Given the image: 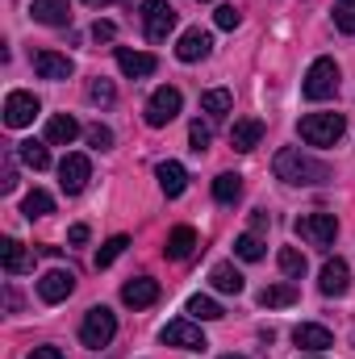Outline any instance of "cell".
<instances>
[{"instance_id": "obj_1", "label": "cell", "mask_w": 355, "mask_h": 359, "mask_svg": "<svg viewBox=\"0 0 355 359\" xmlns=\"http://www.w3.org/2000/svg\"><path fill=\"white\" fill-rule=\"evenodd\" d=\"M272 172H276V180H284V184H305V188L330 180V168H326L322 159H314V155H305V151H297V147L276 151Z\"/></svg>"}, {"instance_id": "obj_2", "label": "cell", "mask_w": 355, "mask_h": 359, "mask_svg": "<svg viewBox=\"0 0 355 359\" xmlns=\"http://www.w3.org/2000/svg\"><path fill=\"white\" fill-rule=\"evenodd\" d=\"M113 334H117L113 309H109V305H92L88 313H84V322H80V343H84L88 351H100V347L113 343Z\"/></svg>"}, {"instance_id": "obj_3", "label": "cell", "mask_w": 355, "mask_h": 359, "mask_svg": "<svg viewBox=\"0 0 355 359\" xmlns=\"http://www.w3.org/2000/svg\"><path fill=\"white\" fill-rule=\"evenodd\" d=\"M343 130H347L343 113H309V117H301V138L309 147H335L343 138Z\"/></svg>"}, {"instance_id": "obj_4", "label": "cell", "mask_w": 355, "mask_h": 359, "mask_svg": "<svg viewBox=\"0 0 355 359\" xmlns=\"http://www.w3.org/2000/svg\"><path fill=\"white\" fill-rule=\"evenodd\" d=\"M301 92H305V100H330L339 92V63L335 59H314Z\"/></svg>"}, {"instance_id": "obj_5", "label": "cell", "mask_w": 355, "mask_h": 359, "mask_svg": "<svg viewBox=\"0 0 355 359\" xmlns=\"http://www.w3.org/2000/svg\"><path fill=\"white\" fill-rule=\"evenodd\" d=\"M293 230H297L305 243H314V247H330L335 234H339V217H335V213H301V217L293 222Z\"/></svg>"}, {"instance_id": "obj_6", "label": "cell", "mask_w": 355, "mask_h": 359, "mask_svg": "<svg viewBox=\"0 0 355 359\" xmlns=\"http://www.w3.org/2000/svg\"><path fill=\"white\" fill-rule=\"evenodd\" d=\"M180 104H184V96H180V88H172V84H163V88L151 92V100H147V126H168V121H176L180 117Z\"/></svg>"}, {"instance_id": "obj_7", "label": "cell", "mask_w": 355, "mask_h": 359, "mask_svg": "<svg viewBox=\"0 0 355 359\" xmlns=\"http://www.w3.org/2000/svg\"><path fill=\"white\" fill-rule=\"evenodd\" d=\"M159 343H163V347H180V351H205V347H209V343H205V334H201V326H196V322H188V318L168 322V326L159 330Z\"/></svg>"}, {"instance_id": "obj_8", "label": "cell", "mask_w": 355, "mask_h": 359, "mask_svg": "<svg viewBox=\"0 0 355 359\" xmlns=\"http://www.w3.org/2000/svg\"><path fill=\"white\" fill-rule=\"evenodd\" d=\"M142 29L151 42H163L172 29H176V8L168 0H147L142 4Z\"/></svg>"}, {"instance_id": "obj_9", "label": "cell", "mask_w": 355, "mask_h": 359, "mask_svg": "<svg viewBox=\"0 0 355 359\" xmlns=\"http://www.w3.org/2000/svg\"><path fill=\"white\" fill-rule=\"evenodd\" d=\"M38 96L34 92H8V100H4V126L8 130H21V126H29L34 117H38Z\"/></svg>"}, {"instance_id": "obj_10", "label": "cell", "mask_w": 355, "mask_h": 359, "mask_svg": "<svg viewBox=\"0 0 355 359\" xmlns=\"http://www.w3.org/2000/svg\"><path fill=\"white\" fill-rule=\"evenodd\" d=\"M72 292H76V276L67 268H55L38 280V297H42L46 305H59V301H67Z\"/></svg>"}, {"instance_id": "obj_11", "label": "cell", "mask_w": 355, "mask_h": 359, "mask_svg": "<svg viewBox=\"0 0 355 359\" xmlns=\"http://www.w3.org/2000/svg\"><path fill=\"white\" fill-rule=\"evenodd\" d=\"M92 180V163L88 155H67L63 163H59V184H63V192H84V184Z\"/></svg>"}, {"instance_id": "obj_12", "label": "cell", "mask_w": 355, "mask_h": 359, "mask_svg": "<svg viewBox=\"0 0 355 359\" xmlns=\"http://www.w3.org/2000/svg\"><path fill=\"white\" fill-rule=\"evenodd\" d=\"M209 50H213V34L196 25V29H184V34H180L176 59H180V63H196V59H205Z\"/></svg>"}, {"instance_id": "obj_13", "label": "cell", "mask_w": 355, "mask_h": 359, "mask_svg": "<svg viewBox=\"0 0 355 359\" xmlns=\"http://www.w3.org/2000/svg\"><path fill=\"white\" fill-rule=\"evenodd\" d=\"M121 301H126L130 309H147V305L159 301V284H155L151 276H134V280L121 284Z\"/></svg>"}, {"instance_id": "obj_14", "label": "cell", "mask_w": 355, "mask_h": 359, "mask_svg": "<svg viewBox=\"0 0 355 359\" xmlns=\"http://www.w3.org/2000/svg\"><path fill=\"white\" fill-rule=\"evenodd\" d=\"M117 67H121V76H130V80H142V76H151V72L159 67V59H155V55H147V50L117 46Z\"/></svg>"}, {"instance_id": "obj_15", "label": "cell", "mask_w": 355, "mask_h": 359, "mask_svg": "<svg viewBox=\"0 0 355 359\" xmlns=\"http://www.w3.org/2000/svg\"><path fill=\"white\" fill-rule=\"evenodd\" d=\"M34 72H38L42 80H72L76 63H72L67 55H59V50H38V55H34Z\"/></svg>"}, {"instance_id": "obj_16", "label": "cell", "mask_w": 355, "mask_h": 359, "mask_svg": "<svg viewBox=\"0 0 355 359\" xmlns=\"http://www.w3.org/2000/svg\"><path fill=\"white\" fill-rule=\"evenodd\" d=\"M29 13H34L38 25H55V29L72 25V4H67V0H34Z\"/></svg>"}, {"instance_id": "obj_17", "label": "cell", "mask_w": 355, "mask_h": 359, "mask_svg": "<svg viewBox=\"0 0 355 359\" xmlns=\"http://www.w3.org/2000/svg\"><path fill=\"white\" fill-rule=\"evenodd\" d=\"M293 343H297L301 351H326V347H335V334H330L326 326H318V322H301V326L293 330Z\"/></svg>"}, {"instance_id": "obj_18", "label": "cell", "mask_w": 355, "mask_h": 359, "mask_svg": "<svg viewBox=\"0 0 355 359\" xmlns=\"http://www.w3.org/2000/svg\"><path fill=\"white\" fill-rule=\"evenodd\" d=\"M318 288H322L326 297H343V292L351 288V268H347L343 259H326V268H322V280H318Z\"/></svg>"}, {"instance_id": "obj_19", "label": "cell", "mask_w": 355, "mask_h": 359, "mask_svg": "<svg viewBox=\"0 0 355 359\" xmlns=\"http://www.w3.org/2000/svg\"><path fill=\"white\" fill-rule=\"evenodd\" d=\"M80 138V121L72 117V113H55L51 121H46V142L51 147H72Z\"/></svg>"}, {"instance_id": "obj_20", "label": "cell", "mask_w": 355, "mask_h": 359, "mask_svg": "<svg viewBox=\"0 0 355 359\" xmlns=\"http://www.w3.org/2000/svg\"><path fill=\"white\" fill-rule=\"evenodd\" d=\"M260 138H264V121H255V117H243V121H234L230 126V147L234 151H255L260 147Z\"/></svg>"}, {"instance_id": "obj_21", "label": "cell", "mask_w": 355, "mask_h": 359, "mask_svg": "<svg viewBox=\"0 0 355 359\" xmlns=\"http://www.w3.org/2000/svg\"><path fill=\"white\" fill-rule=\"evenodd\" d=\"M0 264H4L8 276H21V271L34 268V255H29L17 238H4V243H0Z\"/></svg>"}, {"instance_id": "obj_22", "label": "cell", "mask_w": 355, "mask_h": 359, "mask_svg": "<svg viewBox=\"0 0 355 359\" xmlns=\"http://www.w3.org/2000/svg\"><path fill=\"white\" fill-rule=\"evenodd\" d=\"M209 284H213L217 292H226V297H239V292H243V271L234 268V264H213Z\"/></svg>"}, {"instance_id": "obj_23", "label": "cell", "mask_w": 355, "mask_h": 359, "mask_svg": "<svg viewBox=\"0 0 355 359\" xmlns=\"http://www.w3.org/2000/svg\"><path fill=\"white\" fill-rule=\"evenodd\" d=\"M192 251H196V230H192V226H176V230L168 234L163 255H168V259H188Z\"/></svg>"}, {"instance_id": "obj_24", "label": "cell", "mask_w": 355, "mask_h": 359, "mask_svg": "<svg viewBox=\"0 0 355 359\" xmlns=\"http://www.w3.org/2000/svg\"><path fill=\"white\" fill-rule=\"evenodd\" d=\"M159 188H163V196H180L184 188H188V172H184V163L176 159H168V163H159Z\"/></svg>"}, {"instance_id": "obj_25", "label": "cell", "mask_w": 355, "mask_h": 359, "mask_svg": "<svg viewBox=\"0 0 355 359\" xmlns=\"http://www.w3.org/2000/svg\"><path fill=\"white\" fill-rule=\"evenodd\" d=\"M201 109H205L209 117H226V113L234 109V92H230V88H209V92H201Z\"/></svg>"}, {"instance_id": "obj_26", "label": "cell", "mask_w": 355, "mask_h": 359, "mask_svg": "<svg viewBox=\"0 0 355 359\" xmlns=\"http://www.w3.org/2000/svg\"><path fill=\"white\" fill-rule=\"evenodd\" d=\"M260 305H264V309L297 305V288H293V284H267V288H260Z\"/></svg>"}, {"instance_id": "obj_27", "label": "cell", "mask_w": 355, "mask_h": 359, "mask_svg": "<svg viewBox=\"0 0 355 359\" xmlns=\"http://www.w3.org/2000/svg\"><path fill=\"white\" fill-rule=\"evenodd\" d=\"M17 155H21V163L25 168H34V172H46L51 168V151H46V142H17Z\"/></svg>"}, {"instance_id": "obj_28", "label": "cell", "mask_w": 355, "mask_h": 359, "mask_svg": "<svg viewBox=\"0 0 355 359\" xmlns=\"http://www.w3.org/2000/svg\"><path fill=\"white\" fill-rule=\"evenodd\" d=\"M239 196H243V176L222 172V176L213 180V201H217V205H234Z\"/></svg>"}, {"instance_id": "obj_29", "label": "cell", "mask_w": 355, "mask_h": 359, "mask_svg": "<svg viewBox=\"0 0 355 359\" xmlns=\"http://www.w3.org/2000/svg\"><path fill=\"white\" fill-rule=\"evenodd\" d=\"M21 213H25L29 222H34V217H46V213H55V196H51V192H42V188H34V192H25Z\"/></svg>"}, {"instance_id": "obj_30", "label": "cell", "mask_w": 355, "mask_h": 359, "mask_svg": "<svg viewBox=\"0 0 355 359\" xmlns=\"http://www.w3.org/2000/svg\"><path fill=\"white\" fill-rule=\"evenodd\" d=\"M184 309H188V318H192V322H217V318H222V305H217L213 297H201V292H196V297H188V305H184Z\"/></svg>"}, {"instance_id": "obj_31", "label": "cell", "mask_w": 355, "mask_h": 359, "mask_svg": "<svg viewBox=\"0 0 355 359\" xmlns=\"http://www.w3.org/2000/svg\"><path fill=\"white\" fill-rule=\"evenodd\" d=\"M234 255L247 259V264H260V259H264V238H260L255 230H251V234H239V238H234Z\"/></svg>"}, {"instance_id": "obj_32", "label": "cell", "mask_w": 355, "mask_h": 359, "mask_svg": "<svg viewBox=\"0 0 355 359\" xmlns=\"http://www.w3.org/2000/svg\"><path fill=\"white\" fill-rule=\"evenodd\" d=\"M276 264H280V271H284L288 280H301V276H305V268H309V264H305V255H301L297 247H280Z\"/></svg>"}, {"instance_id": "obj_33", "label": "cell", "mask_w": 355, "mask_h": 359, "mask_svg": "<svg viewBox=\"0 0 355 359\" xmlns=\"http://www.w3.org/2000/svg\"><path fill=\"white\" fill-rule=\"evenodd\" d=\"M126 247H130V238H126V234H113V238H109V243L96 251V268H109V264H113V259H117Z\"/></svg>"}, {"instance_id": "obj_34", "label": "cell", "mask_w": 355, "mask_h": 359, "mask_svg": "<svg viewBox=\"0 0 355 359\" xmlns=\"http://www.w3.org/2000/svg\"><path fill=\"white\" fill-rule=\"evenodd\" d=\"M335 25L343 34H355V0H335Z\"/></svg>"}, {"instance_id": "obj_35", "label": "cell", "mask_w": 355, "mask_h": 359, "mask_svg": "<svg viewBox=\"0 0 355 359\" xmlns=\"http://www.w3.org/2000/svg\"><path fill=\"white\" fill-rule=\"evenodd\" d=\"M88 100H96V104H113V100H117V88H113L109 80L96 76V80L88 84Z\"/></svg>"}, {"instance_id": "obj_36", "label": "cell", "mask_w": 355, "mask_h": 359, "mask_svg": "<svg viewBox=\"0 0 355 359\" xmlns=\"http://www.w3.org/2000/svg\"><path fill=\"white\" fill-rule=\"evenodd\" d=\"M213 21H217V29H239V25H243V13H239L234 4H222V8L213 13Z\"/></svg>"}, {"instance_id": "obj_37", "label": "cell", "mask_w": 355, "mask_h": 359, "mask_svg": "<svg viewBox=\"0 0 355 359\" xmlns=\"http://www.w3.org/2000/svg\"><path fill=\"white\" fill-rule=\"evenodd\" d=\"M209 138H213V134H209V126H205V121H192V126H188V142H192V151H196V155L209 147Z\"/></svg>"}, {"instance_id": "obj_38", "label": "cell", "mask_w": 355, "mask_h": 359, "mask_svg": "<svg viewBox=\"0 0 355 359\" xmlns=\"http://www.w3.org/2000/svg\"><path fill=\"white\" fill-rule=\"evenodd\" d=\"M88 142L96 151H109V147H113V130H109V126H88Z\"/></svg>"}, {"instance_id": "obj_39", "label": "cell", "mask_w": 355, "mask_h": 359, "mask_svg": "<svg viewBox=\"0 0 355 359\" xmlns=\"http://www.w3.org/2000/svg\"><path fill=\"white\" fill-rule=\"evenodd\" d=\"M92 38H96V42H113V38H117V25H113V21H96V25H92Z\"/></svg>"}, {"instance_id": "obj_40", "label": "cell", "mask_w": 355, "mask_h": 359, "mask_svg": "<svg viewBox=\"0 0 355 359\" xmlns=\"http://www.w3.org/2000/svg\"><path fill=\"white\" fill-rule=\"evenodd\" d=\"M29 359H67V355H63L59 347H34V351H29Z\"/></svg>"}, {"instance_id": "obj_41", "label": "cell", "mask_w": 355, "mask_h": 359, "mask_svg": "<svg viewBox=\"0 0 355 359\" xmlns=\"http://www.w3.org/2000/svg\"><path fill=\"white\" fill-rule=\"evenodd\" d=\"M67 238H72L76 247H84V243H88V226H72V230H67Z\"/></svg>"}, {"instance_id": "obj_42", "label": "cell", "mask_w": 355, "mask_h": 359, "mask_svg": "<svg viewBox=\"0 0 355 359\" xmlns=\"http://www.w3.org/2000/svg\"><path fill=\"white\" fill-rule=\"evenodd\" d=\"M84 4H92V8H100V4H105V0H84Z\"/></svg>"}, {"instance_id": "obj_43", "label": "cell", "mask_w": 355, "mask_h": 359, "mask_svg": "<svg viewBox=\"0 0 355 359\" xmlns=\"http://www.w3.org/2000/svg\"><path fill=\"white\" fill-rule=\"evenodd\" d=\"M222 359H247V355H222Z\"/></svg>"}, {"instance_id": "obj_44", "label": "cell", "mask_w": 355, "mask_h": 359, "mask_svg": "<svg viewBox=\"0 0 355 359\" xmlns=\"http://www.w3.org/2000/svg\"><path fill=\"white\" fill-rule=\"evenodd\" d=\"M201 4H209V0H201Z\"/></svg>"}]
</instances>
